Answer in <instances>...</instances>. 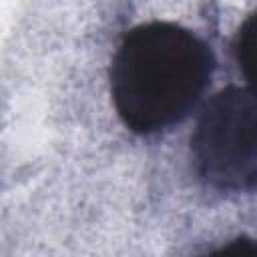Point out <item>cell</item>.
<instances>
[{"label": "cell", "instance_id": "2", "mask_svg": "<svg viewBox=\"0 0 257 257\" xmlns=\"http://www.w3.org/2000/svg\"><path fill=\"white\" fill-rule=\"evenodd\" d=\"M255 94L251 84L225 86L201 110L191 135L197 177L221 193H249L257 183Z\"/></svg>", "mask_w": 257, "mask_h": 257}, {"label": "cell", "instance_id": "1", "mask_svg": "<svg viewBox=\"0 0 257 257\" xmlns=\"http://www.w3.org/2000/svg\"><path fill=\"white\" fill-rule=\"evenodd\" d=\"M211 46L167 20L131 28L110 62V96L118 120L135 135H157L183 122L215 74Z\"/></svg>", "mask_w": 257, "mask_h": 257}, {"label": "cell", "instance_id": "3", "mask_svg": "<svg viewBox=\"0 0 257 257\" xmlns=\"http://www.w3.org/2000/svg\"><path fill=\"white\" fill-rule=\"evenodd\" d=\"M253 46H255V16L249 14L235 36V48H233L235 60L249 84L253 78Z\"/></svg>", "mask_w": 257, "mask_h": 257}]
</instances>
